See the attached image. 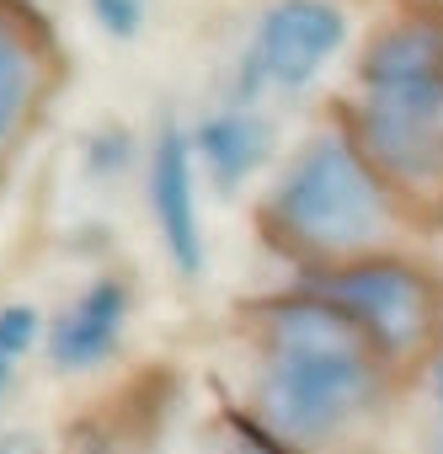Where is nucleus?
Returning <instances> with one entry per match:
<instances>
[{
  "mask_svg": "<svg viewBox=\"0 0 443 454\" xmlns=\"http://www.w3.org/2000/svg\"><path fill=\"white\" fill-rule=\"evenodd\" d=\"M385 380V353L326 300L294 289L262 305L257 422L289 449L342 438L379 406Z\"/></svg>",
  "mask_w": 443,
  "mask_h": 454,
  "instance_id": "nucleus-1",
  "label": "nucleus"
},
{
  "mask_svg": "<svg viewBox=\"0 0 443 454\" xmlns=\"http://www.w3.org/2000/svg\"><path fill=\"white\" fill-rule=\"evenodd\" d=\"M342 129L406 203L443 208V12L438 6L390 17L363 43L358 86L342 113Z\"/></svg>",
  "mask_w": 443,
  "mask_h": 454,
  "instance_id": "nucleus-2",
  "label": "nucleus"
},
{
  "mask_svg": "<svg viewBox=\"0 0 443 454\" xmlns=\"http://www.w3.org/2000/svg\"><path fill=\"white\" fill-rule=\"evenodd\" d=\"M268 236L310 268H342L358 257L390 252L406 224V198L379 176V166L353 145L347 129L305 139L262 203Z\"/></svg>",
  "mask_w": 443,
  "mask_h": 454,
  "instance_id": "nucleus-3",
  "label": "nucleus"
},
{
  "mask_svg": "<svg viewBox=\"0 0 443 454\" xmlns=\"http://www.w3.org/2000/svg\"><path fill=\"white\" fill-rule=\"evenodd\" d=\"M299 289L326 300L331 310H342L379 353L390 369H400L406 358H427L438 321H443V294L427 278V268L379 252V257H358L342 268H310L299 273Z\"/></svg>",
  "mask_w": 443,
  "mask_h": 454,
  "instance_id": "nucleus-4",
  "label": "nucleus"
},
{
  "mask_svg": "<svg viewBox=\"0 0 443 454\" xmlns=\"http://www.w3.org/2000/svg\"><path fill=\"white\" fill-rule=\"evenodd\" d=\"M347 43V12L331 0H273L257 22V38L241 59L236 102L252 107L268 86L305 91Z\"/></svg>",
  "mask_w": 443,
  "mask_h": 454,
  "instance_id": "nucleus-5",
  "label": "nucleus"
},
{
  "mask_svg": "<svg viewBox=\"0 0 443 454\" xmlns=\"http://www.w3.org/2000/svg\"><path fill=\"white\" fill-rule=\"evenodd\" d=\"M198 150L192 134L166 123L150 155V208H155V231L176 262L182 278L203 273V219H198V171H192Z\"/></svg>",
  "mask_w": 443,
  "mask_h": 454,
  "instance_id": "nucleus-6",
  "label": "nucleus"
},
{
  "mask_svg": "<svg viewBox=\"0 0 443 454\" xmlns=\"http://www.w3.org/2000/svg\"><path fill=\"white\" fill-rule=\"evenodd\" d=\"M123 326H128V284L118 273L97 278L81 289V300H70V310L54 321V369L59 374H86L97 364L113 358V348L123 342Z\"/></svg>",
  "mask_w": 443,
  "mask_h": 454,
  "instance_id": "nucleus-7",
  "label": "nucleus"
},
{
  "mask_svg": "<svg viewBox=\"0 0 443 454\" xmlns=\"http://www.w3.org/2000/svg\"><path fill=\"white\" fill-rule=\"evenodd\" d=\"M192 150L203 155V171L214 176L219 192H236L241 182H252V176L268 166V155H273V129H268V118H257V107L230 102V107L208 113V118L192 129Z\"/></svg>",
  "mask_w": 443,
  "mask_h": 454,
  "instance_id": "nucleus-8",
  "label": "nucleus"
},
{
  "mask_svg": "<svg viewBox=\"0 0 443 454\" xmlns=\"http://www.w3.org/2000/svg\"><path fill=\"white\" fill-rule=\"evenodd\" d=\"M33 86H38V54L22 38V27H12L0 17V150H6L33 107Z\"/></svg>",
  "mask_w": 443,
  "mask_h": 454,
  "instance_id": "nucleus-9",
  "label": "nucleus"
},
{
  "mask_svg": "<svg viewBox=\"0 0 443 454\" xmlns=\"http://www.w3.org/2000/svg\"><path fill=\"white\" fill-rule=\"evenodd\" d=\"M33 337H38V310L33 305H6V310H0V395L12 390Z\"/></svg>",
  "mask_w": 443,
  "mask_h": 454,
  "instance_id": "nucleus-10",
  "label": "nucleus"
},
{
  "mask_svg": "<svg viewBox=\"0 0 443 454\" xmlns=\"http://www.w3.org/2000/svg\"><path fill=\"white\" fill-rule=\"evenodd\" d=\"M198 454H294L284 438H273L262 422H241V417H230L225 427H219Z\"/></svg>",
  "mask_w": 443,
  "mask_h": 454,
  "instance_id": "nucleus-11",
  "label": "nucleus"
},
{
  "mask_svg": "<svg viewBox=\"0 0 443 454\" xmlns=\"http://www.w3.org/2000/svg\"><path fill=\"white\" fill-rule=\"evenodd\" d=\"M91 17L113 33V38H134L144 27V0H91Z\"/></svg>",
  "mask_w": 443,
  "mask_h": 454,
  "instance_id": "nucleus-12",
  "label": "nucleus"
},
{
  "mask_svg": "<svg viewBox=\"0 0 443 454\" xmlns=\"http://www.w3.org/2000/svg\"><path fill=\"white\" fill-rule=\"evenodd\" d=\"M427 380H432V401H438V417H443V321H438V337H432V353H427Z\"/></svg>",
  "mask_w": 443,
  "mask_h": 454,
  "instance_id": "nucleus-13",
  "label": "nucleus"
},
{
  "mask_svg": "<svg viewBox=\"0 0 443 454\" xmlns=\"http://www.w3.org/2000/svg\"><path fill=\"white\" fill-rule=\"evenodd\" d=\"M0 454H43V443L27 438V433H6V438H0Z\"/></svg>",
  "mask_w": 443,
  "mask_h": 454,
  "instance_id": "nucleus-14",
  "label": "nucleus"
},
{
  "mask_svg": "<svg viewBox=\"0 0 443 454\" xmlns=\"http://www.w3.org/2000/svg\"><path fill=\"white\" fill-rule=\"evenodd\" d=\"M81 454H118V449H113L107 438H86V443H81Z\"/></svg>",
  "mask_w": 443,
  "mask_h": 454,
  "instance_id": "nucleus-15",
  "label": "nucleus"
},
{
  "mask_svg": "<svg viewBox=\"0 0 443 454\" xmlns=\"http://www.w3.org/2000/svg\"><path fill=\"white\" fill-rule=\"evenodd\" d=\"M432 454H443V427H438V438H432Z\"/></svg>",
  "mask_w": 443,
  "mask_h": 454,
  "instance_id": "nucleus-16",
  "label": "nucleus"
}]
</instances>
